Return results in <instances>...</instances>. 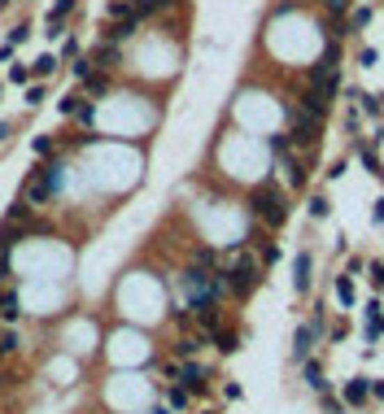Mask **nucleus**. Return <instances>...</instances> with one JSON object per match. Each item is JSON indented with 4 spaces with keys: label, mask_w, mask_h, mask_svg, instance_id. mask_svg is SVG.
I'll list each match as a JSON object with an SVG mask.
<instances>
[{
    "label": "nucleus",
    "mask_w": 384,
    "mask_h": 414,
    "mask_svg": "<svg viewBox=\"0 0 384 414\" xmlns=\"http://www.w3.org/2000/svg\"><path fill=\"white\" fill-rule=\"evenodd\" d=\"M206 340H210V336H179V340H175V358L188 362L192 353H201V349H206Z\"/></svg>",
    "instance_id": "nucleus-13"
},
{
    "label": "nucleus",
    "mask_w": 384,
    "mask_h": 414,
    "mask_svg": "<svg viewBox=\"0 0 384 414\" xmlns=\"http://www.w3.org/2000/svg\"><path fill=\"white\" fill-rule=\"evenodd\" d=\"M223 279H227V292L236 296V301H245V296H254L258 284H262V262L254 253H236V262L223 266Z\"/></svg>",
    "instance_id": "nucleus-2"
},
{
    "label": "nucleus",
    "mask_w": 384,
    "mask_h": 414,
    "mask_svg": "<svg viewBox=\"0 0 384 414\" xmlns=\"http://www.w3.org/2000/svg\"><path fill=\"white\" fill-rule=\"evenodd\" d=\"M75 118H79L83 127H88V122L96 118V105H92V101H83V105H79V113H75Z\"/></svg>",
    "instance_id": "nucleus-30"
},
{
    "label": "nucleus",
    "mask_w": 384,
    "mask_h": 414,
    "mask_svg": "<svg viewBox=\"0 0 384 414\" xmlns=\"http://www.w3.org/2000/svg\"><path fill=\"white\" fill-rule=\"evenodd\" d=\"M136 31H140V18H123V22H109V26H105V40H109V44H123V40L136 35Z\"/></svg>",
    "instance_id": "nucleus-11"
},
{
    "label": "nucleus",
    "mask_w": 384,
    "mask_h": 414,
    "mask_svg": "<svg viewBox=\"0 0 384 414\" xmlns=\"http://www.w3.org/2000/svg\"><path fill=\"white\" fill-rule=\"evenodd\" d=\"M258 262H262V266H275V262H279V244H275V240H266V244L258 248Z\"/></svg>",
    "instance_id": "nucleus-21"
},
{
    "label": "nucleus",
    "mask_w": 384,
    "mask_h": 414,
    "mask_svg": "<svg viewBox=\"0 0 384 414\" xmlns=\"http://www.w3.org/2000/svg\"><path fill=\"white\" fill-rule=\"evenodd\" d=\"M53 70H57V57H53V53H44L36 65H31V74H36V79H48Z\"/></svg>",
    "instance_id": "nucleus-19"
},
{
    "label": "nucleus",
    "mask_w": 384,
    "mask_h": 414,
    "mask_svg": "<svg viewBox=\"0 0 384 414\" xmlns=\"http://www.w3.org/2000/svg\"><path fill=\"white\" fill-rule=\"evenodd\" d=\"M83 88H88L92 96H101V92L109 88V74H88V79H83Z\"/></svg>",
    "instance_id": "nucleus-25"
},
{
    "label": "nucleus",
    "mask_w": 384,
    "mask_h": 414,
    "mask_svg": "<svg viewBox=\"0 0 384 414\" xmlns=\"http://www.w3.org/2000/svg\"><path fill=\"white\" fill-rule=\"evenodd\" d=\"M192 310V323L201 327V336H214L223 327V301H201V305H188Z\"/></svg>",
    "instance_id": "nucleus-6"
},
{
    "label": "nucleus",
    "mask_w": 384,
    "mask_h": 414,
    "mask_svg": "<svg viewBox=\"0 0 384 414\" xmlns=\"http://www.w3.org/2000/svg\"><path fill=\"white\" fill-rule=\"evenodd\" d=\"M210 340L219 344V353H236V349H240V331H236V327H219Z\"/></svg>",
    "instance_id": "nucleus-12"
},
{
    "label": "nucleus",
    "mask_w": 384,
    "mask_h": 414,
    "mask_svg": "<svg viewBox=\"0 0 384 414\" xmlns=\"http://www.w3.org/2000/svg\"><path fill=\"white\" fill-rule=\"evenodd\" d=\"M109 18H114V22H123V18H136L131 0H114V5H109Z\"/></svg>",
    "instance_id": "nucleus-24"
},
{
    "label": "nucleus",
    "mask_w": 384,
    "mask_h": 414,
    "mask_svg": "<svg viewBox=\"0 0 384 414\" xmlns=\"http://www.w3.org/2000/svg\"><path fill=\"white\" fill-rule=\"evenodd\" d=\"M323 410L328 414H345V401H341V397H332V392H323Z\"/></svg>",
    "instance_id": "nucleus-29"
},
{
    "label": "nucleus",
    "mask_w": 384,
    "mask_h": 414,
    "mask_svg": "<svg viewBox=\"0 0 384 414\" xmlns=\"http://www.w3.org/2000/svg\"><path fill=\"white\" fill-rule=\"evenodd\" d=\"M153 414H171V406H158V410H153Z\"/></svg>",
    "instance_id": "nucleus-41"
},
{
    "label": "nucleus",
    "mask_w": 384,
    "mask_h": 414,
    "mask_svg": "<svg viewBox=\"0 0 384 414\" xmlns=\"http://www.w3.org/2000/svg\"><path fill=\"white\" fill-rule=\"evenodd\" d=\"M18 349V336H13V331H5V336H0V353H13Z\"/></svg>",
    "instance_id": "nucleus-35"
},
{
    "label": "nucleus",
    "mask_w": 384,
    "mask_h": 414,
    "mask_svg": "<svg viewBox=\"0 0 384 414\" xmlns=\"http://www.w3.org/2000/svg\"><path fill=\"white\" fill-rule=\"evenodd\" d=\"M201 414H214V410H201Z\"/></svg>",
    "instance_id": "nucleus-42"
},
{
    "label": "nucleus",
    "mask_w": 384,
    "mask_h": 414,
    "mask_svg": "<svg viewBox=\"0 0 384 414\" xmlns=\"http://www.w3.org/2000/svg\"><path fill=\"white\" fill-rule=\"evenodd\" d=\"M289 209H293L289 188H279L275 179H262V184L249 192V214H254V223L271 227V231H279L284 223H289Z\"/></svg>",
    "instance_id": "nucleus-1"
},
{
    "label": "nucleus",
    "mask_w": 384,
    "mask_h": 414,
    "mask_svg": "<svg viewBox=\"0 0 384 414\" xmlns=\"http://www.w3.org/2000/svg\"><path fill=\"white\" fill-rule=\"evenodd\" d=\"M341 401H345V410H358L371 401V375H349L341 384Z\"/></svg>",
    "instance_id": "nucleus-5"
},
{
    "label": "nucleus",
    "mask_w": 384,
    "mask_h": 414,
    "mask_svg": "<svg viewBox=\"0 0 384 414\" xmlns=\"http://www.w3.org/2000/svg\"><path fill=\"white\" fill-rule=\"evenodd\" d=\"M26 79H31L26 65H9V83H22V88H26Z\"/></svg>",
    "instance_id": "nucleus-32"
},
{
    "label": "nucleus",
    "mask_w": 384,
    "mask_h": 414,
    "mask_svg": "<svg viewBox=\"0 0 384 414\" xmlns=\"http://www.w3.org/2000/svg\"><path fill=\"white\" fill-rule=\"evenodd\" d=\"M310 284H314V257H310V248H302V253H297V262H293V288L306 296Z\"/></svg>",
    "instance_id": "nucleus-7"
},
{
    "label": "nucleus",
    "mask_w": 384,
    "mask_h": 414,
    "mask_svg": "<svg viewBox=\"0 0 384 414\" xmlns=\"http://www.w3.org/2000/svg\"><path fill=\"white\" fill-rule=\"evenodd\" d=\"M44 101V83H31L26 88V105H40Z\"/></svg>",
    "instance_id": "nucleus-33"
},
{
    "label": "nucleus",
    "mask_w": 384,
    "mask_h": 414,
    "mask_svg": "<svg viewBox=\"0 0 384 414\" xmlns=\"http://www.w3.org/2000/svg\"><path fill=\"white\" fill-rule=\"evenodd\" d=\"M9 136V122H0V140H5Z\"/></svg>",
    "instance_id": "nucleus-40"
},
{
    "label": "nucleus",
    "mask_w": 384,
    "mask_h": 414,
    "mask_svg": "<svg viewBox=\"0 0 384 414\" xmlns=\"http://www.w3.org/2000/svg\"><path fill=\"white\" fill-rule=\"evenodd\" d=\"M349 5H354V0H319L323 18H345V13H349Z\"/></svg>",
    "instance_id": "nucleus-18"
},
{
    "label": "nucleus",
    "mask_w": 384,
    "mask_h": 414,
    "mask_svg": "<svg viewBox=\"0 0 384 414\" xmlns=\"http://www.w3.org/2000/svg\"><path fill=\"white\" fill-rule=\"evenodd\" d=\"M323 340H328V310H323V305H314V314H310L302 327H297V336H293V358H297V362H306Z\"/></svg>",
    "instance_id": "nucleus-3"
},
{
    "label": "nucleus",
    "mask_w": 384,
    "mask_h": 414,
    "mask_svg": "<svg viewBox=\"0 0 384 414\" xmlns=\"http://www.w3.org/2000/svg\"><path fill=\"white\" fill-rule=\"evenodd\" d=\"M92 65H96L92 57H75V65H70V70H75L79 79H88V74H92Z\"/></svg>",
    "instance_id": "nucleus-27"
},
{
    "label": "nucleus",
    "mask_w": 384,
    "mask_h": 414,
    "mask_svg": "<svg viewBox=\"0 0 384 414\" xmlns=\"http://www.w3.org/2000/svg\"><path fill=\"white\" fill-rule=\"evenodd\" d=\"M297 109H306V113H314V118H328V109H332V101L328 96H319L314 88H302V96H297Z\"/></svg>",
    "instance_id": "nucleus-9"
},
{
    "label": "nucleus",
    "mask_w": 384,
    "mask_h": 414,
    "mask_svg": "<svg viewBox=\"0 0 384 414\" xmlns=\"http://www.w3.org/2000/svg\"><path fill=\"white\" fill-rule=\"evenodd\" d=\"M354 157L367 166V170H371L376 179H380V184H384V170H380V157H376V148H371V140H358L354 136Z\"/></svg>",
    "instance_id": "nucleus-10"
},
{
    "label": "nucleus",
    "mask_w": 384,
    "mask_h": 414,
    "mask_svg": "<svg viewBox=\"0 0 384 414\" xmlns=\"http://www.w3.org/2000/svg\"><path fill=\"white\" fill-rule=\"evenodd\" d=\"M371 223H376V227H384V192L376 196V205H371Z\"/></svg>",
    "instance_id": "nucleus-34"
},
{
    "label": "nucleus",
    "mask_w": 384,
    "mask_h": 414,
    "mask_svg": "<svg viewBox=\"0 0 384 414\" xmlns=\"http://www.w3.org/2000/svg\"><path fill=\"white\" fill-rule=\"evenodd\" d=\"M337 301H341V310H354V275H337Z\"/></svg>",
    "instance_id": "nucleus-15"
},
{
    "label": "nucleus",
    "mask_w": 384,
    "mask_h": 414,
    "mask_svg": "<svg viewBox=\"0 0 384 414\" xmlns=\"http://www.w3.org/2000/svg\"><path fill=\"white\" fill-rule=\"evenodd\" d=\"M0 319H5V323H13V319H18V296H13V292H5V296H0Z\"/></svg>",
    "instance_id": "nucleus-20"
},
{
    "label": "nucleus",
    "mask_w": 384,
    "mask_h": 414,
    "mask_svg": "<svg viewBox=\"0 0 384 414\" xmlns=\"http://www.w3.org/2000/svg\"><path fill=\"white\" fill-rule=\"evenodd\" d=\"M36 153H40V157L53 153V136H40V140H36Z\"/></svg>",
    "instance_id": "nucleus-37"
},
{
    "label": "nucleus",
    "mask_w": 384,
    "mask_h": 414,
    "mask_svg": "<svg viewBox=\"0 0 384 414\" xmlns=\"http://www.w3.org/2000/svg\"><path fill=\"white\" fill-rule=\"evenodd\" d=\"M358 271H367V262L362 257H345V275H358Z\"/></svg>",
    "instance_id": "nucleus-36"
},
{
    "label": "nucleus",
    "mask_w": 384,
    "mask_h": 414,
    "mask_svg": "<svg viewBox=\"0 0 384 414\" xmlns=\"http://www.w3.org/2000/svg\"><path fill=\"white\" fill-rule=\"evenodd\" d=\"M367 22H371V5H358L354 13H349V31H362Z\"/></svg>",
    "instance_id": "nucleus-22"
},
{
    "label": "nucleus",
    "mask_w": 384,
    "mask_h": 414,
    "mask_svg": "<svg viewBox=\"0 0 384 414\" xmlns=\"http://www.w3.org/2000/svg\"><path fill=\"white\" fill-rule=\"evenodd\" d=\"M166 375H179V388L183 392H188V397H206L210 392V371L201 367V362H179V367H175V362H171V367H166Z\"/></svg>",
    "instance_id": "nucleus-4"
},
{
    "label": "nucleus",
    "mask_w": 384,
    "mask_h": 414,
    "mask_svg": "<svg viewBox=\"0 0 384 414\" xmlns=\"http://www.w3.org/2000/svg\"><path fill=\"white\" fill-rule=\"evenodd\" d=\"M306 214H310L314 223H319V218H328V214H332V201H328V192H314L310 201H306Z\"/></svg>",
    "instance_id": "nucleus-16"
},
{
    "label": "nucleus",
    "mask_w": 384,
    "mask_h": 414,
    "mask_svg": "<svg viewBox=\"0 0 384 414\" xmlns=\"http://www.w3.org/2000/svg\"><path fill=\"white\" fill-rule=\"evenodd\" d=\"M79 105H83V96H61V101H57L61 113H79Z\"/></svg>",
    "instance_id": "nucleus-28"
},
{
    "label": "nucleus",
    "mask_w": 384,
    "mask_h": 414,
    "mask_svg": "<svg viewBox=\"0 0 384 414\" xmlns=\"http://www.w3.org/2000/svg\"><path fill=\"white\" fill-rule=\"evenodd\" d=\"M92 61H101V70H114V65H118V61H123V48L105 40L101 48H96V57H92Z\"/></svg>",
    "instance_id": "nucleus-14"
},
{
    "label": "nucleus",
    "mask_w": 384,
    "mask_h": 414,
    "mask_svg": "<svg viewBox=\"0 0 384 414\" xmlns=\"http://www.w3.org/2000/svg\"><path fill=\"white\" fill-rule=\"evenodd\" d=\"M358 65H376V48H362V53H358Z\"/></svg>",
    "instance_id": "nucleus-39"
},
{
    "label": "nucleus",
    "mask_w": 384,
    "mask_h": 414,
    "mask_svg": "<svg viewBox=\"0 0 384 414\" xmlns=\"http://www.w3.org/2000/svg\"><path fill=\"white\" fill-rule=\"evenodd\" d=\"M166 406H171V410H183V406H188V392H183L179 384H171V388H166Z\"/></svg>",
    "instance_id": "nucleus-23"
},
{
    "label": "nucleus",
    "mask_w": 384,
    "mask_h": 414,
    "mask_svg": "<svg viewBox=\"0 0 384 414\" xmlns=\"http://www.w3.org/2000/svg\"><path fill=\"white\" fill-rule=\"evenodd\" d=\"M22 40H26V22H18V26L9 31V44H22Z\"/></svg>",
    "instance_id": "nucleus-38"
},
{
    "label": "nucleus",
    "mask_w": 384,
    "mask_h": 414,
    "mask_svg": "<svg viewBox=\"0 0 384 414\" xmlns=\"http://www.w3.org/2000/svg\"><path fill=\"white\" fill-rule=\"evenodd\" d=\"M345 336H349V327H345V323H332V327H328V340H332V344H341Z\"/></svg>",
    "instance_id": "nucleus-31"
},
{
    "label": "nucleus",
    "mask_w": 384,
    "mask_h": 414,
    "mask_svg": "<svg viewBox=\"0 0 384 414\" xmlns=\"http://www.w3.org/2000/svg\"><path fill=\"white\" fill-rule=\"evenodd\" d=\"M302 375H306V388H310V392H319V397L332 392V379H328V371H323V362L306 358V371H302Z\"/></svg>",
    "instance_id": "nucleus-8"
},
{
    "label": "nucleus",
    "mask_w": 384,
    "mask_h": 414,
    "mask_svg": "<svg viewBox=\"0 0 384 414\" xmlns=\"http://www.w3.org/2000/svg\"><path fill=\"white\" fill-rule=\"evenodd\" d=\"M75 5H79V0H57V5L48 9V26H61V22L75 13Z\"/></svg>",
    "instance_id": "nucleus-17"
},
{
    "label": "nucleus",
    "mask_w": 384,
    "mask_h": 414,
    "mask_svg": "<svg viewBox=\"0 0 384 414\" xmlns=\"http://www.w3.org/2000/svg\"><path fill=\"white\" fill-rule=\"evenodd\" d=\"M367 275H371V288H384V262H367Z\"/></svg>",
    "instance_id": "nucleus-26"
}]
</instances>
